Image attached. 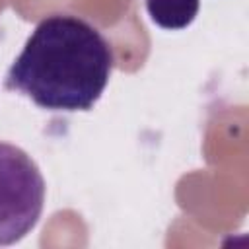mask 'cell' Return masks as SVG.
<instances>
[{
	"label": "cell",
	"instance_id": "6da1fadb",
	"mask_svg": "<svg viewBox=\"0 0 249 249\" xmlns=\"http://www.w3.org/2000/svg\"><path fill=\"white\" fill-rule=\"evenodd\" d=\"M113 49L89 21L53 14L37 23L6 74V88L49 111H89L113 70Z\"/></svg>",
	"mask_w": 249,
	"mask_h": 249
},
{
	"label": "cell",
	"instance_id": "3957f363",
	"mask_svg": "<svg viewBox=\"0 0 249 249\" xmlns=\"http://www.w3.org/2000/svg\"><path fill=\"white\" fill-rule=\"evenodd\" d=\"M200 0H146L152 21L163 29H183L198 14Z\"/></svg>",
	"mask_w": 249,
	"mask_h": 249
},
{
	"label": "cell",
	"instance_id": "7a4b0ae2",
	"mask_svg": "<svg viewBox=\"0 0 249 249\" xmlns=\"http://www.w3.org/2000/svg\"><path fill=\"white\" fill-rule=\"evenodd\" d=\"M45 179L27 152L0 142V245L25 237L41 218Z\"/></svg>",
	"mask_w": 249,
	"mask_h": 249
}]
</instances>
